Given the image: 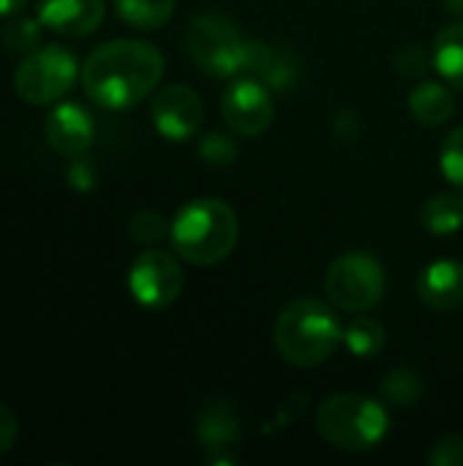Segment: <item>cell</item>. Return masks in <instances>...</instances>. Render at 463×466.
<instances>
[{
	"instance_id": "cb8c5ba5",
	"label": "cell",
	"mask_w": 463,
	"mask_h": 466,
	"mask_svg": "<svg viewBox=\"0 0 463 466\" xmlns=\"http://www.w3.org/2000/svg\"><path fill=\"white\" fill-rule=\"evenodd\" d=\"M128 235L136 240V243H145V246H156L158 240H164L169 235V224L164 216L153 213V210H142L136 213L131 221H128Z\"/></svg>"
},
{
	"instance_id": "83f0119b",
	"label": "cell",
	"mask_w": 463,
	"mask_h": 466,
	"mask_svg": "<svg viewBox=\"0 0 463 466\" xmlns=\"http://www.w3.org/2000/svg\"><path fill=\"white\" fill-rule=\"evenodd\" d=\"M16 437H19L16 415H14L5 404H0V456H3V453H8V451L14 448Z\"/></svg>"
},
{
	"instance_id": "2e32d148",
	"label": "cell",
	"mask_w": 463,
	"mask_h": 466,
	"mask_svg": "<svg viewBox=\"0 0 463 466\" xmlns=\"http://www.w3.org/2000/svg\"><path fill=\"white\" fill-rule=\"evenodd\" d=\"M243 71L262 79L267 87H287L295 76L289 57L284 52H276L267 44H259V41L246 44V68Z\"/></svg>"
},
{
	"instance_id": "8992f818",
	"label": "cell",
	"mask_w": 463,
	"mask_h": 466,
	"mask_svg": "<svg viewBox=\"0 0 463 466\" xmlns=\"http://www.w3.org/2000/svg\"><path fill=\"white\" fill-rule=\"evenodd\" d=\"M82 76L71 49L60 44H46L22 57L14 74V90L25 104L46 106L60 101Z\"/></svg>"
},
{
	"instance_id": "d6986e66",
	"label": "cell",
	"mask_w": 463,
	"mask_h": 466,
	"mask_svg": "<svg viewBox=\"0 0 463 466\" xmlns=\"http://www.w3.org/2000/svg\"><path fill=\"white\" fill-rule=\"evenodd\" d=\"M177 0H115L117 16L136 30H156L175 14Z\"/></svg>"
},
{
	"instance_id": "603a6c76",
	"label": "cell",
	"mask_w": 463,
	"mask_h": 466,
	"mask_svg": "<svg viewBox=\"0 0 463 466\" xmlns=\"http://www.w3.org/2000/svg\"><path fill=\"white\" fill-rule=\"evenodd\" d=\"M439 167H442V175L450 186L461 188L463 191V126L456 128L445 142H442V150H439Z\"/></svg>"
},
{
	"instance_id": "484cf974",
	"label": "cell",
	"mask_w": 463,
	"mask_h": 466,
	"mask_svg": "<svg viewBox=\"0 0 463 466\" xmlns=\"http://www.w3.org/2000/svg\"><path fill=\"white\" fill-rule=\"evenodd\" d=\"M428 461L434 466H463V440L456 434L442 437L434 448Z\"/></svg>"
},
{
	"instance_id": "7a4b0ae2",
	"label": "cell",
	"mask_w": 463,
	"mask_h": 466,
	"mask_svg": "<svg viewBox=\"0 0 463 466\" xmlns=\"http://www.w3.org/2000/svg\"><path fill=\"white\" fill-rule=\"evenodd\" d=\"M240 238L235 210L224 199L202 197L186 202L169 224V240L180 259L210 268L226 259Z\"/></svg>"
},
{
	"instance_id": "44dd1931",
	"label": "cell",
	"mask_w": 463,
	"mask_h": 466,
	"mask_svg": "<svg viewBox=\"0 0 463 466\" xmlns=\"http://www.w3.org/2000/svg\"><path fill=\"white\" fill-rule=\"evenodd\" d=\"M382 396L393 407H412L423 396V380L412 369H396L382 380Z\"/></svg>"
},
{
	"instance_id": "4316f807",
	"label": "cell",
	"mask_w": 463,
	"mask_h": 466,
	"mask_svg": "<svg viewBox=\"0 0 463 466\" xmlns=\"http://www.w3.org/2000/svg\"><path fill=\"white\" fill-rule=\"evenodd\" d=\"M396 68H398L404 76H420V74H426V68H428L426 49H423V46H415V44H407V46L396 55Z\"/></svg>"
},
{
	"instance_id": "ba28073f",
	"label": "cell",
	"mask_w": 463,
	"mask_h": 466,
	"mask_svg": "<svg viewBox=\"0 0 463 466\" xmlns=\"http://www.w3.org/2000/svg\"><path fill=\"white\" fill-rule=\"evenodd\" d=\"M183 289V268L180 262L161 248L142 251L128 270V292L145 309H166L180 298Z\"/></svg>"
},
{
	"instance_id": "6da1fadb",
	"label": "cell",
	"mask_w": 463,
	"mask_h": 466,
	"mask_svg": "<svg viewBox=\"0 0 463 466\" xmlns=\"http://www.w3.org/2000/svg\"><path fill=\"white\" fill-rule=\"evenodd\" d=\"M164 76V55L139 38H115L96 46L82 63L85 96L101 109H131L145 101Z\"/></svg>"
},
{
	"instance_id": "ffe728a7",
	"label": "cell",
	"mask_w": 463,
	"mask_h": 466,
	"mask_svg": "<svg viewBox=\"0 0 463 466\" xmlns=\"http://www.w3.org/2000/svg\"><path fill=\"white\" fill-rule=\"evenodd\" d=\"M344 344L360 360L377 358L385 350V328L371 317H355L344 330Z\"/></svg>"
},
{
	"instance_id": "9a60e30c",
	"label": "cell",
	"mask_w": 463,
	"mask_h": 466,
	"mask_svg": "<svg viewBox=\"0 0 463 466\" xmlns=\"http://www.w3.org/2000/svg\"><path fill=\"white\" fill-rule=\"evenodd\" d=\"M431 66L448 85L463 93V19L439 30L431 49Z\"/></svg>"
},
{
	"instance_id": "f546056e",
	"label": "cell",
	"mask_w": 463,
	"mask_h": 466,
	"mask_svg": "<svg viewBox=\"0 0 463 466\" xmlns=\"http://www.w3.org/2000/svg\"><path fill=\"white\" fill-rule=\"evenodd\" d=\"M27 8V0H0V16H16Z\"/></svg>"
},
{
	"instance_id": "4fadbf2b",
	"label": "cell",
	"mask_w": 463,
	"mask_h": 466,
	"mask_svg": "<svg viewBox=\"0 0 463 466\" xmlns=\"http://www.w3.org/2000/svg\"><path fill=\"white\" fill-rule=\"evenodd\" d=\"M418 298L431 311L448 314L463 306V262L461 259H437L426 265L418 279Z\"/></svg>"
},
{
	"instance_id": "30bf717a",
	"label": "cell",
	"mask_w": 463,
	"mask_h": 466,
	"mask_svg": "<svg viewBox=\"0 0 463 466\" xmlns=\"http://www.w3.org/2000/svg\"><path fill=\"white\" fill-rule=\"evenodd\" d=\"M153 126L156 131L169 142H186L191 139L205 117V106L194 87L188 85H166L156 93L153 106Z\"/></svg>"
},
{
	"instance_id": "3957f363",
	"label": "cell",
	"mask_w": 463,
	"mask_h": 466,
	"mask_svg": "<svg viewBox=\"0 0 463 466\" xmlns=\"http://www.w3.org/2000/svg\"><path fill=\"white\" fill-rule=\"evenodd\" d=\"M344 341V330L330 306L314 298H300L289 303L276 322V347L278 355L297 366L314 369L333 358L338 344Z\"/></svg>"
},
{
	"instance_id": "7c38bea8",
	"label": "cell",
	"mask_w": 463,
	"mask_h": 466,
	"mask_svg": "<svg viewBox=\"0 0 463 466\" xmlns=\"http://www.w3.org/2000/svg\"><path fill=\"white\" fill-rule=\"evenodd\" d=\"M38 19L60 35H90L104 22V0H38Z\"/></svg>"
},
{
	"instance_id": "7402d4cb",
	"label": "cell",
	"mask_w": 463,
	"mask_h": 466,
	"mask_svg": "<svg viewBox=\"0 0 463 466\" xmlns=\"http://www.w3.org/2000/svg\"><path fill=\"white\" fill-rule=\"evenodd\" d=\"M41 19L35 16H22V14H16L14 19H11V25L5 27V33H3V38H5V46L11 49V52H19V55H27V52H33V49H38V44H41Z\"/></svg>"
},
{
	"instance_id": "5b68a950",
	"label": "cell",
	"mask_w": 463,
	"mask_h": 466,
	"mask_svg": "<svg viewBox=\"0 0 463 466\" xmlns=\"http://www.w3.org/2000/svg\"><path fill=\"white\" fill-rule=\"evenodd\" d=\"M246 38L240 27L216 11H202L186 25V49L196 68L207 76L226 79L237 76L246 68Z\"/></svg>"
},
{
	"instance_id": "4dcf8cb0",
	"label": "cell",
	"mask_w": 463,
	"mask_h": 466,
	"mask_svg": "<svg viewBox=\"0 0 463 466\" xmlns=\"http://www.w3.org/2000/svg\"><path fill=\"white\" fill-rule=\"evenodd\" d=\"M448 14H453L456 19H463V0H445Z\"/></svg>"
},
{
	"instance_id": "9c48e42d",
	"label": "cell",
	"mask_w": 463,
	"mask_h": 466,
	"mask_svg": "<svg viewBox=\"0 0 463 466\" xmlns=\"http://www.w3.org/2000/svg\"><path fill=\"white\" fill-rule=\"evenodd\" d=\"M273 96L270 87L257 76H240L235 79L221 98V115L224 123L240 134V137H259L273 123Z\"/></svg>"
},
{
	"instance_id": "277c9868",
	"label": "cell",
	"mask_w": 463,
	"mask_h": 466,
	"mask_svg": "<svg viewBox=\"0 0 463 466\" xmlns=\"http://www.w3.org/2000/svg\"><path fill=\"white\" fill-rule=\"evenodd\" d=\"M319 434L344 453L374 451L390 429L388 410L363 393H336L317 412Z\"/></svg>"
},
{
	"instance_id": "f1b7e54d",
	"label": "cell",
	"mask_w": 463,
	"mask_h": 466,
	"mask_svg": "<svg viewBox=\"0 0 463 466\" xmlns=\"http://www.w3.org/2000/svg\"><path fill=\"white\" fill-rule=\"evenodd\" d=\"M68 180L74 188H93V169L85 164V158L74 161V167L68 169Z\"/></svg>"
},
{
	"instance_id": "ac0fdd59",
	"label": "cell",
	"mask_w": 463,
	"mask_h": 466,
	"mask_svg": "<svg viewBox=\"0 0 463 466\" xmlns=\"http://www.w3.org/2000/svg\"><path fill=\"white\" fill-rule=\"evenodd\" d=\"M420 224L431 235H456L463 229V197L458 194H437L420 210Z\"/></svg>"
},
{
	"instance_id": "52a82bcc",
	"label": "cell",
	"mask_w": 463,
	"mask_h": 466,
	"mask_svg": "<svg viewBox=\"0 0 463 466\" xmlns=\"http://www.w3.org/2000/svg\"><path fill=\"white\" fill-rule=\"evenodd\" d=\"M385 268L366 251L341 254L325 276V292L344 314H366L385 298Z\"/></svg>"
},
{
	"instance_id": "5bb4252c",
	"label": "cell",
	"mask_w": 463,
	"mask_h": 466,
	"mask_svg": "<svg viewBox=\"0 0 463 466\" xmlns=\"http://www.w3.org/2000/svg\"><path fill=\"white\" fill-rule=\"evenodd\" d=\"M409 112L423 126H445L456 112V96L439 82H420L409 93Z\"/></svg>"
},
{
	"instance_id": "d4e9b609",
	"label": "cell",
	"mask_w": 463,
	"mask_h": 466,
	"mask_svg": "<svg viewBox=\"0 0 463 466\" xmlns=\"http://www.w3.org/2000/svg\"><path fill=\"white\" fill-rule=\"evenodd\" d=\"M199 156L207 167H229L237 158V145L221 134V131H210L202 142H199Z\"/></svg>"
},
{
	"instance_id": "e0dca14e",
	"label": "cell",
	"mask_w": 463,
	"mask_h": 466,
	"mask_svg": "<svg viewBox=\"0 0 463 466\" xmlns=\"http://www.w3.org/2000/svg\"><path fill=\"white\" fill-rule=\"evenodd\" d=\"M240 420L229 404H210L196 420V437L207 451H224L237 442Z\"/></svg>"
},
{
	"instance_id": "8fae6325",
	"label": "cell",
	"mask_w": 463,
	"mask_h": 466,
	"mask_svg": "<svg viewBox=\"0 0 463 466\" xmlns=\"http://www.w3.org/2000/svg\"><path fill=\"white\" fill-rule=\"evenodd\" d=\"M44 134L49 147L57 150L60 156L82 158L96 142V120L82 104L63 101L46 115Z\"/></svg>"
}]
</instances>
